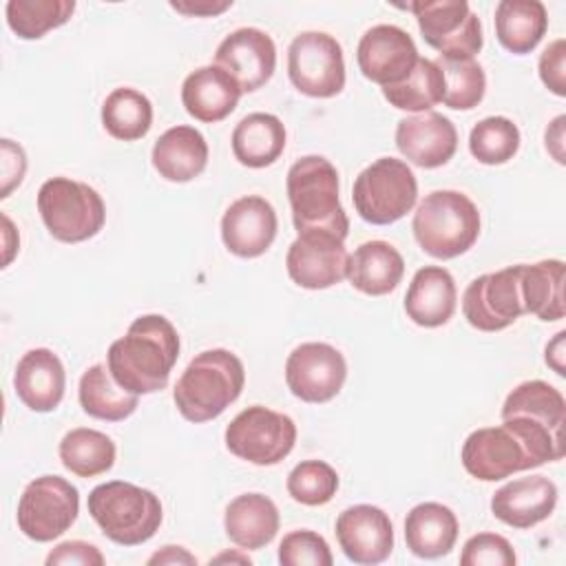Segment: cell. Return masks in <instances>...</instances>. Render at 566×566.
<instances>
[{
  "label": "cell",
  "mask_w": 566,
  "mask_h": 566,
  "mask_svg": "<svg viewBox=\"0 0 566 566\" xmlns=\"http://www.w3.org/2000/svg\"><path fill=\"white\" fill-rule=\"evenodd\" d=\"M285 148V126L272 113H250L232 130V155L241 166H272Z\"/></svg>",
  "instance_id": "29"
},
{
  "label": "cell",
  "mask_w": 566,
  "mask_h": 566,
  "mask_svg": "<svg viewBox=\"0 0 566 566\" xmlns=\"http://www.w3.org/2000/svg\"><path fill=\"white\" fill-rule=\"evenodd\" d=\"M345 378L347 363L329 343H301L285 360L287 389L303 402H329L343 389Z\"/></svg>",
  "instance_id": "15"
},
{
  "label": "cell",
  "mask_w": 566,
  "mask_h": 566,
  "mask_svg": "<svg viewBox=\"0 0 566 566\" xmlns=\"http://www.w3.org/2000/svg\"><path fill=\"white\" fill-rule=\"evenodd\" d=\"M458 290L449 270L440 265L420 268L405 294V312L420 327H440L455 312Z\"/></svg>",
  "instance_id": "24"
},
{
  "label": "cell",
  "mask_w": 566,
  "mask_h": 566,
  "mask_svg": "<svg viewBox=\"0 0 566 566\" xmlns=\"http://www.w3.org/2000/svg\"><path fill=\"white\" fill-rule=\"evenodd\" d=\"M458 539V517L440 502L416 504L405 517L407 548L422 559L447 555Z\"/></svg>",
  "instance_id": "28"
},
{
  "label": "cell",
  "mask_w": 566,
  "mask_h": 566,
  "mask_svg": "<svg viewBox=\"0 0 566 566\" xmlns=\"http://www.w3.org/2000/svg\"><path fill=\"white\" fill-rule=\"evenodd\" d=\"M241 562V564H252V559L248 557V555H230V553H223V555H219V557H214L212 562Z\"/></svg>",
  "instance_id": "51"
},
{
  "label": "cell",
  "mask_w": 566,
  "mask_h": 566,
  "mask_svg": "<svg viewBox=\"0 0 566 566\" xmlns=\"http://www.w3.org/2000/svg\"><path fill=\"white\" fill-rule=\"evenodd\" d=\"M436 64L444 75V97L442 104L453 111L475 108L486 91L484 69L471 60H447L438 57Z\"/></svg>",
  "instance_id": "39"
},
{
  "label": "cell",
  "mask_w": 566,
  "mask_h": 566,
  "mask_svg": "<svg viewBox=\"0 0 566 566\" xmlns=\"http://www.w3.org/2000/svg\"><path fill=\"white\" fill-rule=\"evenodd\" d=\"M170 7L179 13H186V15H217L226 9L232 7V0L228 2H195V4H188V2H170Z\"/></svg>",
  "instance_id": "47"
},
{
  "label": "cell",
  "mask_w": 566,
  "mask_h": 566,
  "mask_svg": "<svg viewBox=\"0 0 566 566\" xmlns=\"http://www.w3.org/2000/svg\"><path fill=\"white\" fill-rule=\"evenodd\" d=\"M287 75L307 97H334L345 86V57L338 40L323 31L298 33L287 49Z\"/></svg>",
  "instance_id": "12"
},
{
  "label": "cell",
  "mask_w": 566,
  "mask_h": 566,
  "mask_svg": "<svg viewBox=\"0 0 566 566\" xmlns=\"http://www.w3.org/2000/svg\"><path fill=\"white\" fill-rule=\"evenodd\" d=\"M539 80L557 97L566 95V40H553L539 55Z\"/></svg>",
  "instance_id": "43"
},
{
  "label": "cell",
  "mask_w": 566,
  "mask_h": 566,
  "mask_svg": "<svg viewBox=\"0 0 566 566\" xmlns=\"http://www.w3.org/2000/svg\"><path fill=\"white\" fill-rule=\"evenodd\" d=\"M292 221L296 232L325 230L345 239L349 219L338 199V172L334 164L321 155L296 159L285 179Z\"/></svg>",
  "instance_id": "4"
},
{
  "label": "cell",
  "mask_w": 566,
  "mask_h": 566,
  "mask_svg": "<svg viewBox=\"0 0 566 566\" xmlns=\"http://www.w3.org/2000/svg\"><path fill=\"white\" fill-rule=\"evenodd\" d=\"M88 513L99 531L119 546L148 542L164 520L159 497L133 482L111 480L97 484L86 500Z\"/></svg>",
  "instance_id": "5"
},
{
  "label": "cell",
  "mask_w": 566,
  "mask_h": 566,
  "mask_svg": "<svg viewBox=\"0 0 566 566\" xmlns=\"http://www.w3.org/2000/svg\"><path fill=\"white\" fill-rule=\"evenodd\" d=\"M349 252L345 239L325 230L298 232L285 254L290 279L305 290H325L347 279Z\"/></svg>",
  "instance_id": "14"
},
{
  "label": "cell",
  "mask_w": 566,
  "mask_h": 566,
  "mask_svg": "<svg viewBox=\"0 0 566 566\" xmlns=\"http://www.w3.org/2000/svg\"><path fill=\"white\" fill-rule=\"evenodd\" d=\"M382 97L400 111L427 113L444 97V75L436 60L418 57L409 77L398 84L385 86Z\"/></svg>",
  "instance_id": "36"
},
{
  "label": "cell",
  "mask_w": 566,
  "mask_h": 566,
  "mask_svg": "<svg viewBox=\"0 0 566 566\" xmlns=\"http://www.w3.org/2000/svg\"><path fill=\"white\" fill-rule=\"evenodd\" d=\"M102 124L119 142L142 139L153 126V104L142 91L119 86L102 104Z\"/></svg>",
  "instance_id": "35"
},
{
  "label": "cell",
  "mask_w": 566,
  "mask_h": 566,
  "mask_svg": "<svg viewBox=\"0 0 566 566\" xmlns=\"http://www.w3.org/2000/svg\"><path fill=\"white\" fill-rule=\"evenodd\" d=\"M564 340H566V332H557L555 338L546 345V365L557 374L564 376L566 374V365H564Z\"/></svg>",
  "instance_id": "48"
},
{
  "label": "cell",
  "mask_w": 566,
  "mask_h": 566,
  "mask_svg": "<svg viewBox=\"0 0 566 566\" xmlns=\"http://www.w3.org/2000/svg\"><path fill=\"white\" fill-rule=\"evenodd\" d=\"M279 562L283 566H332L334 557L323 535L301 528L283 535L279 544Z\"/></svg>",
  "instance_id": "41"
},
{
  "label": "cell",
  "mask_w": 566,
  "mask_h": 566,
  "mask_svg": "<svg viewBox=\"0 0 566 566\" xmlns=\"http://www.w3.org/2000/svg\"><path fill=\"white\" fill-rule=\"evenodd\" d=\"M405 274L402 254L387 241L374 239L360 243L349 254L347 279L349 283L369 296H382L398 287Z\"/></svg>",
  "instance_id": "27"
},
{
  "label": "cell",
  "mask_w": 566,
  "mask_h": 566,
  "mask_svg": "<svg viewBox=\"0 0 566 566\" xmlns=\"http://www.w3.org/2000/svg\"><path fill=\"white\" fill-rule=\"evenodd\" d=\"M80 513L77 489L60 475H40L18 500V528L33 542H53L66 533Z\"/></svg>",
  "instance_id": "10"
},
{
  "label": "cell",
  "mask_w": 566,
  "mask_h": 566,
  "mask_svg": "<svg viewBox=\"0 0 566 566\" xmlns=\"http://www.w3.org/2000/svg\"><path fill=\"white\" fill-rule=\"evenodd\" d=\"M38 212L49 234L62 243H82L95 237L106 221L99 192L69 177H51L40 186Z\"/></svg>",
  "instance_id": "7"
},
{
  "label": "cell",
  "mask_w": 566,
  "mask_h": 566,
  "mask_svg": "<svg viewBox=\"0 0 566 566\" xmlns=\"http://www.w3.org/2000/svg\"><path fill=\"white\" fill-rule=\"evenodd\" d=\"M418 57L416 42L396 24H376L367 29L356 46L360 73L382 88L409 77Z\"/></svg>",
  "instance_id": "16"
},
{
  "label": "cell",
  "mask_w": 566,
  "mask_h": 566,
  "mask_svg": "<svg viewBox=\"0 0 566 566\" xmlns=\"http://www.w3.org/2000/svg\"><path fill=\"white\" fill-rule=\"evenodd\" d=\"M564 122H566V117H564V115H557V117L548 124L546 135H544V139H546V150L553 155V159H555L557 164H564V161H566V159H564Z\"/></svg>",
  "instance_id": "46"
},
{
  "label": "cell",
  "mask_w": 566,
  "mask_h": 566,
  "mask_svg": "<svg viewBox=\"0 0 566 566\" xmlns=\"http://www.w3.org/2000/svg\"><path fill=\"white\" fill-rule=\"evenodd\" d=\"M548 29L546 7L539 0H500L495 7L497 42L513 55L531 53Z\"/></svg>",
  "instance_id": "30"
},
{
  "label": "cell",
  "mask_w": 566,
  "mask_h": 566,
  "mask_svg": "<svg viewBox=\"0 0 566 566\" xmlns=\"http://www.w3.org/2000/svg\"><path fill=\"white\" fill-rule=\"evenodd\" d=\"M557 504V486L546 475H526L506 482L491 497V513L513 528L544 522Z\"/></svg>",
  "instance_id": "21"
},
{
  "label": "cell",
  "mask_w": 566,
  "mask_h": 566,
  "mask_svg": "<svg viewBox=\"0 0 566 566\" xmlns=\"http://www.w3.org/2000/svg\"><path fill=\"white\" fill-rule=\"evenodd\" d=\"M504 418H526L533 420L555 433L564 431L566 424V400L559 389L544 380H526L520 382L504 400L502 411Z\"/></svg>",
  "instance_id": "33"
},
{
  "label": "cell",
  "mask_w": 566,
  "mask_h": 566,
  "mask_svg": "<svg viewBox=\"0 0 566 566\" xmlns=\"http://www.w3.org/2000/svg\"><path fill=\"white\" fill-rule=\"evenodd\" d=\"M336 539L349 562L374 566L394 551V524L382 509L354 504L336 517Z\"/></svg>",
  "instance_id": "17"
},
{
  "label": "cell",
  "mask_w": 566,
  "mask_h": 566,
  "mask_svg": "<svg viewBox=\"0 0 566 566\" xmlns=\"http://www.w3.org/2000/svg\"><path fill=\"white\" fill-rule=\"evenodd\" d=\"M153 166L166 181L186 184L199 177L208 164V142L195 126H172L153 146Z\"/></svg>",
  "instance_id": "25"
},
{
  "label": "cell",
  "mask_w": 566,
  "mask_h": 566,
  "mask_svg": "<svg viewBox=\"0 0 566 566\" xmlns=\"http://www.w3.org/2000/svg\"><path fill=\"white\" fill-rule=\"evenodd\" d=\"M411 230L429 256L455 259L478 241L480 212L464 192L433 190L418 203Z\"/></svg>",
  "instance_id": "6"
},
{
  "label": "cell",
  "mask_w": 566,
  "mask_h": 566,
  "mask_svg": "<svg viewBox=\"0 0 566 566\" xmlns=\"http://www.w3.org/2000/svg\"><path fill=\"white\" fill-rule=\"evenodd\" d=\"M60 460L66 471L77 478H95L113 469L115 464V442L88 427L71 429L60 442Z\"/></svg>",
  "instance_id": "34"
},
{
  "label": "cell",
  "mask_w": 566,
  "mask_h": 566,
  "mask_svg": "<svg viewBox=\"0 0 566 566\" xmlns=\"http://www.w3.org/2000/svg\"><path fill=\"white\" fill-rule=\"evenodd\" d=\"M27 172V155L22 146L13 144L11 139L0 142V197L7 199L13 188L20 186Z\"/></svg>",
  "instance_id": "45"
},
{
  "label": "cell",
  "mask_w": 566,
  "mask_h": 566,
  "mask_svg": "<svg viewBox=\"0 0 566 566\" xmlns=\"http://www.w3.org/2000/svg\"><path fill=\"white\" fill-rule=\"evenodd\" d=\"M396 148L413 166L438 168L455 155L458 130L442 113H418L398 122Z\"/></svg>",
  "instance_id": "20"
},
{
  "label": "cell",
  "mask_w": 566,
  "mask_h": 566,
  "mask_svg": "<svg viewBox=\"0 0 566 566\" xmlns=\"http://www.w3.org/2000/svg\"><path fill=\"white\" fill-rule=\"evenodd\" d=\"M73 0H9L4 7L9 29L22 40H38L71 20Z\"/></svg>",
  "instance_id": "37"
},
{
  "label": "cell",
  "mask_w": 566,
  "mask_h": 566,
  "mask_svg": "<svg viewBox=\"0 0 566 566\" xmlns=\"http://www.w3.org/2000/svg\"><path fill=\"white\" fill-rule=\"evenodd\" d=\"M276 212L259 195H245L228 206L221 217V239L228 252L241 259H254L268 252L276 239Z\"/></svg>",
  "instance_id": "19"
},
{
  "label": "cell",
  "mask_w": 566,
  "mask_h": 566,
  "mask_svg": "<svg viewBox=\"0 0 566 566\" xmlns=\"http://www.w3.org/2000/svg\"><path fill=\"white\" fill-rule=\"evenodd\" d=\"M2 223H4V232H2L4 234V259H2V265L7 268L11 263V259H13L20 241H11V237H15L18 232H13V223H11V219L7 214H2Z\"/></svg>",
  "instance_id": "50"
},
{
  "label": "cell",
  "mask_w": 566,
  "mask_h": 566,
  "mask_svg": "<svg viewBox=\"0 0 566 566\" xmlns=\"http://www.w3.org/2000/svg\"><path fill=\"white\" fill-rule=\"evenodd\" d=\"M148 564H197V557L190 555L184 546H164L148 557Z\"/></svg>",
  "instance_id": "49"
},
{
  "label": "cell",
  "mask_w": 566,
  "mask_h": 566,
  "mask_svg": "<svg viewBox=\"0 0 566 566\" xmlns=\"http://www.w3.org/2000/svg\"><path fill=\"white\" fill-rule=\"evenodd\" d=\"M77 398L91 418L106 420V422H119L126 420L137 409V394L126 391L115 382V378L108 371V365H91L77 387Z\"/></svg>",
  "instance_id": "32"
},
{
  "label": "cell",
  "mask_w": 566,
  "mask_h": 566,
  "mask_svg": "<svg viewBox=\"0 0 566 566\" xmlns=\"http://www.w3.org/2000/svg\"><path fill=\"white\" fill-rule=\"evenodd\" d=\"M223 438L232 455L256 467H272L294 449L296 424L285 413L252 405L230 420Z\"/></svg>",
  "instance_id": "9"
},
{
  "label": "cell",
  "mask_w": 566,
  "mask_h": 566,
  "mask_svg": "<svg viewBox=\"0 0 566 566\" xmlns=\"http://www.w3.org/2000/svg\"><path fill=\"white\" fill-rule=\"evenodd\" d=\"M214 64L237 80L241 93H252L261 88L276 69L274 40L256 27H241L221 40Z\"/></svg>",
  "instance_id": "18"
},
{
  "label": "cell",
  "mask_w": 566,
  "mask_h": 566,
  "mask_svg": "<svg viewBox=\"0 0 566 566\" xmlns=\"http://www.w3.org/2000/svg\"><path fill=\"white\" fill-rule=\"evenodd\" d=\"M13 389L24 407L38 413L53 411L66 389V371L57 354L46 347L29 349L15 367Z\"/></svg>",
  "instance_id": "22"
},
{
  "label": "cell",
  "mask_w": 566,
  "mask_h": 566,
  "mask_svg": "<svg viewBox=\"0 0 566 566\" xmlns=\"http://www.w3.org/2000/svg\"><path fill=\"white\" fill-rule=\"evenodd\" d=\"M279 509L263 493L237 495L223 515V528L230 542L245 551L268 546L279 531Z\"/></svg>",
  "instance_id": "26"
},
{
  "label": "cell",
  "mask_w": 566,
  "mask_h": 566,
  "mask_svg": "<svg viewBox=\"0 0 566 566\" xmlns=\"http://www.w3.org/2000/svg\"><path fill=\"white\" fill-rule=\"evenodd\" d=\"M245 369L230 349L197 354L179 376L172 400L188 422H208L221 416L243 391Z\"/></svg>",
  "instance_id": "3"
},
{
  "label": "cell",
  "mask_w": 566,
  "mask_h": 566,
  "mask_svg": "<svg viewBox=\"0 0 566 566\" xmlns=\"http://www.w3.org/2000/svg\"><path fill=\"white\" fill-rule=\"evenodd\" d=\"M338 491V473L323 460H303L287 475V493L305 506H323Z\"/></svg>",
  "instance_id": "40"
},
{
  "label": "cell",
  "mask_w": 566,
  "mask_h": 566,
  "mask_svg": "<svg viewBox=\"0 0 566 566\" xmlns=\"http://www.w3.org/2000/svg\"><path fill=\"white\" fill-rule=\"evenodd\" d=\"M179 358V334L161 314L135 318L126 334L111 343L106 365L119 387L130 394H155L168 385Z\"/></svg>",
  "instance_id": "2"
},
{
  "label": "cell",
  "mask_w": 566,
  "mask_h": 566,
  "mask_svg": "<svg viewBox=\"0 0 566 566\" xmlns=\"http://www.w3.org/2000/svg\"><path fill=\"white\" fill-rule=\"evenodd\" d=\"M102 566L104 555L97 546L82 542V539H71L57 544L49 555H46V566Z\"/></svg>",
  "instance_id": "44"
},
{
  "label": "cell",
  "mask_w": 566,
  "mask_h": 566,
  "mask_svg": "<svg viewBox=\"0 0 566 566\" xmlns=\"http://www.w3.org/2000/svg\"><path fill=\"white\" fill-rule=\"evenodd\" d=\"M418 199V181L407 161L380 157L354 181L352 201L358 217L371 226H389L402 219Z\"/></svg>",
  "instance_id": "8"
},
{
  "label": "cell",
  "mask_w": 566,
  "mask_h": 566,
  "mask_svg": "<svg viewBox=\"0 0 566 566\" xmlns=\"http://www.w3.org/2000/svg\"><path fill=\"white\" fill-rule=\"evenodd\" d=\"M564 455L562 433L526 418H504L467 436L460 460L464 471L482 482H497L517 471L557 462Z\"/></svg>",
  "instance_id": "1"
},
{
  "label": "cell",
  "mask_w": 566,
  "mask_h": 566,
  "mask_svg": "<svg viewBox=\"0 0 566 566\" xmlns=\"http://www.w3.org/2000/svg\"><path fill=\"white\" fill-rule=\"evenodd\" d=\"M520 265L475 276L462 294V314L480 332H500L513 325L524 312L520 292Z\"/></svg>",
  "instance_id": "13"
},
{
  "label": "cell",
  "mask_w": 566,
  "mask_h": 566,
  "mask_svg": "<svg viewBox=\"0 0 566 566\" xmlns=\"http://www.w3.org/2000/svg\"><path fill=\"white\" fill-rule=\"evenodd\" d=\"M241 86L217 64L195 69L181 84V104L190 117L203 124L226 119L239 104Z\"/></svg>",
  "instance_id": "23"
},
{
  "label": "cell",
  "mask_w": 566,
  "mask_h": 566,
  "mask_svg": "<svg viewBox=\"0 0 566 566\" xmlns=\"http://www.w3.org/2000/svg\"><path fill=\"white\" fill-rule=\"evenodd\" d=\"M517 562L511 542L497 533H478L469 537L460 553L462 566H513Z\"/></svg>",
  "instance_id": "42"
},
{
  "label": "cell",
  "mask_w": 566,
  "mask_h": 566,
  "mask_svg": "<svg viewBox=\"0 0 566 566\" xmlns=\"http://www.w3.org/2000/svg\"><path fill=\"white\" fill-rule=\"evenodd\" d=\"M469 150L480 164H506L520 150V128L502 115L484 117L471 128Z\"/></svg>",
  "instance_id": "38"
},
{
  "label": "cell",
  "mask_w": 566,
  "mask_h": 566,
  "mask_svg": "<svg viewBox=\"0 0 566 566\" xmlns=\"http://www.w3.org/2000/svg\"><path fill=\"white\" fill-rule=\"evenodd\" d=\"M520 292L524 312L546 323L564 318V263L559 259H544L533 265L522 263Z\"/></svg>",
  "instance_id": "31"
},
{
  "label": "cell",
  "mask_w": 566,
  "mask_h": 566,
  "mask_svg": "<svg viewBox=\"0 0 566 566\" xmlns=\"http://www.w3.org/2000/svg\"><path fill=\"white\" fill-rule=\"evenodd\" d=\"M422 40L447 60H471L482 49V24L467 0L411 2Z\"/></svg>",
  "instance_id": "11"
}]
</instances>
